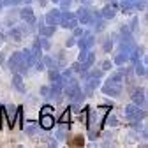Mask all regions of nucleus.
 Wrapping results in <instances>:
<instances>
[{
	"instance_id": "1",
	"label": "nucleus",
	"mask_w": 148,
	"mask_h": 148,
	"mask_svg": "<svg viewBox=\"0 0 148 148\" xmlns=\"http://www.w3.org/2000/svg\"><path fill=\"white\" fill-rule=\"evenodd\" d=\"M41 125H42L44 129H51V127L55 125V120H53V116H49L48 113H44V116L41 118Z\"/></svg>"
}]
</instances>
